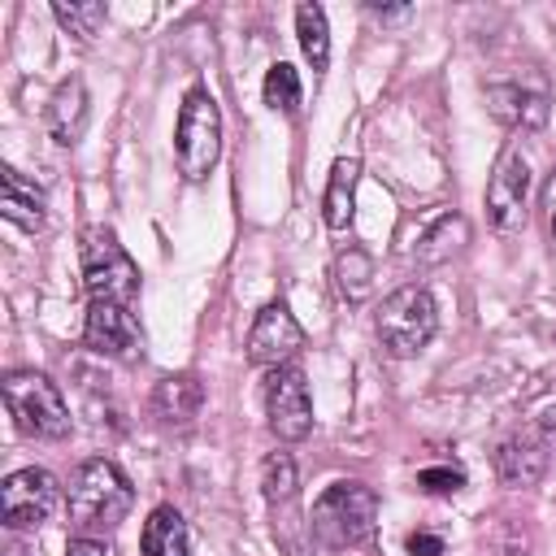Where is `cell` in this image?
Listing matches in <instances>:
<instances>
[{
	"instance_id": "6da1fadb",
	"label": "cell",
	"mask_w": 556,
	"mask_h": 556,
	"mask_svg": "<svg viewBox=\"0 0 556 556\" xmlns=\"http://www.w3.org/2000/svg\"><path fill=\"white\" fill-rule=\"evenodd\" d=\"M65 504H70V521L78 530H113L130 504H135V491L126 482V473L96 456V460H83L70 478V491H65Z\"/></svg>"
},
{
	"instance_id": "7a4b0ae2",
	"label": "cell",
	"mask_w": 556,
	"mask_h": 556,
	"mask_svg": "<svg viewBox=\"0 0 556 556\" xmlns=\"http://www.w3.org/2000/svg\"><path fill=\"white\" fill-rule=\"evenodd\" d=\"M308 530L326 547H356L378 530V495L365 482H334L317 495Z\"/></svg>"
},
{
	"instance_id": "3957f363",
	"label": "cell",
	"mask_w": 556,
	"mask_h": 556,
	"mask_svg": "<svg viewBox=\"0 0 556 556\" xmlns=\"http://www.w3.org/2000/svg\"><path fill=\"white\" fill-rule=\"evenodd\" d=\"M174 156H178V174L191 178V182H204L208 169L222 156V113H217V100L204 87L187 91V100L178 109Z\"/></svg>"
},
{
	"instance_id": "277c9868",
	"label": "cell",
	"mask_w": 556,
	"mask_h": 556,
	"mask_svg": "<svg viewBox=\"0 0 556 556\" xmlns=\"http://www.w3.org/2000/svg\"><path fill=\"white\" fill-rule=\"evenodd\" d=\"M4 404H9V417L17 421V430H26L35 439H65L70 434V408H65L61 391L35 369L4 374Z\"/></svg>"
},
{
	"instance_id": "5b68a950",
	"label": "cell",
	"mask_w": 556,
	"mask_h": 556,
	"mask_svg": "<svg viewBox=\"0 0 556 556\" xmlns=\"http://www.w3.org/2000/svg\"><path fill=\"white\" fill-rule=\"evenodd\" d=\"M439 330V308L426 287H400L378 308V339L391 356H417Z\"/></svg>"
},
{
	"instance_id": "8992f818",
	"label": "cell",
	"mask_w": 556,
	"mask_h": 556,
	"mask_svg": "<svg viewBox=\"0 0 556 556\" xmlns=\"http://www.w3.org/2000/svg\"><path fill=\"white\" fill-rule=\"evenodd\" d=\"M83 282H87L91 300L130 304L139 295V269L126 256V248L117 243V235L104 226H91L83 235Z\"/></svg>"
},
{
	"instance_id": "52a82bcc",
	"label": "cell",
	"mask_w": 556,
	"mask_h": 556,
	"mask_svg": "<svg viewBox=\"0 0 556 556\" xmlns=\"http://www.w3.org/2000/svg\"><path fill=\"white\" fill-rule=\"evenodd\" d=\"M526 195H530V165L521 148L508 143L486 178V217L500 235H517L526 226Z\"/></svg>"
},
{
	"instance_id": "ba28073f",
	"label": "cell",
	"mask_w": 556,
	"mask_h": 556,
	"mask_svg": "<svg viewBox=\"0 0 556 556\" xmlns=\"http://www.w3.org/2000/svg\"><path fill=\"white\" fill-rule=\"evenodd\" d=\"M61 504V486L48 469H17L4 478L0 486V517L9 530H30V526H43Z\"/></svg>"
},
{
	"instance_id": "9c48e42d",
	"label": "cell",
	"mask_w": 556,
	"mask_h": 556,
	"mask_svg": "<svg viewBox=\"0 0 556 556\" xmlns=\"http://www.w3.org/2000/svg\"><path fill=\"white\" fill-rule=\"evenodd\" d=\"M265 417H269V430L287 443H295L313 430L308 382L295 365H278V369L265 374Z\"/></svg>"
},
{
	"instance_id": "30bf717a",
	"label": "cell",
	"mask_w": 556,
	"mask_h": 556,
	"mask_svg": "<svg viewBox=\"0 0 556 556\" xmlns=\"http://www.w3.org/2000/svg\"><path fill=\"white\" fill-rule=\"evenodd\" d=\"M304 348V330L300 321L291 317L287 304H265L248 330V361L252 365H265V369H278L287 365L295 352Z\"/></svg>"
},
{
	"instance_id": "8fae6325",
	"label": "cell",
	"mask_w": 556,
	"mask_h": 556,
	"mask_svg": "<svg viewBox=\"0 0 556 556\" xmlns=\"http://www.w3.org/2000/svg\"><path fill=\"white\" fill-rule=\"evenodd\" d=\"M83 339L91 352L100 356H135L139 352V321L130 313V304H117V300H91L87 304V326H83Z\"/></svg>"
},
{
	"instance_id": "7c38bea8",
	"label": "cell",
	"mask_w": 556,
	"mask_h": 556,
	"mask_svg": "<svg viewBox=\"0 0 556 556\" xmlns=\"http://www.w3.org/2000/svg\"><path fill=\"white\" fill-rule=\"evenodd\" d=\"M486 104L513 130H539L547 122V91L530 87V83H491Z\"/></svg>"
},
{
	"instance_id": "4fadbf2b",
	"label": "cell",
	"mask_w": 556,
	"mask_h": 556,
	"mask_svg": "<svg viewBox=\"0 0 556 556\" xmlns=\"http://www.w3.org/2000/svg\"><path fill=\"white\" fill-rule=\"evenodd\" d=\"M200 408H204V387L191 374H169L152 391V417L161 426H169V430L191 426L200 417Z\"/></svg>"
},
{
	"instance_id": "5bb4252c",
	"label": "cell",
	"mask_w": 556,
	"mask_h": 556,
	"mask_svg": "<svg viewBox=\"0 0 556 556\" xmlns=\"http://www.w3.org/2000/svg\"><path fill=\"white\" fill-rule=\"evenodd\" d=\"M87 117H91L87 87H83V78L74 74V78H65V83L52 91V100H48V130H52V139H56L61 148H74V143L83 139V130H87Z\"/></svg>"
},
{
	"instance_id": "9a60e30c",
	"label": "cell",
	"mask_w": 556,
	"mask_h": 556,
	"mask_svg": "<svg viewBox=\"0 0 556 556\" xmlns=\"http://www.w3.org/2000/svg\"><path fill=\"white\" fill-rule=\"evenodd\" d=\"M543 469H547V443L534 434L504 439L495 452V473L504 486H534L543 478Z\"/></svg>"
},
{
	"instance_id": "2e32d148",
	"label": "cell",
	"mask_w": 556,
	"mask_h": 556,
	"mask_svg": "<svg viewBox=\"0 0 556 556\" xmlns=\"http://www.w3.org/2000/svg\"><path fill=\"white\" fill-rule=\"evenodd\" d=\"M43 208H48L43 191H39L30 178H22L13 165H4V169H0V213H4L13 226H22V230H39L43 217H48Z\"/></svg>"
},
{
	"instance_id": "e0dca14e",
	"label": "cell",
	"mask_w": 556,
	"mask_h": 556,
	"mask_svg": "<svg viewBox=\"0 0 556 556\" xmlns=\"http://www.w3.org/2000/svg\"><path fill=\"white\" fill-rule=\"evenodd\" d=\"M139 552L143 556H187V521L178 508L161 504L148 513L143 534H139Z\"/></svg>"
},
{
	"instance_id": "ac0fdd59",
	"label": "cell",
	"mask_w": 556,
	"mask_h": 556,
	"mask_svg": "<svg viewBox=\"0 0 556 556\" xmlns=\"http://www.w3.org/2000/svg\"><path fill=\"white\" fill-rule=\"evenodd\" d=\"M356 178H361V165H356L352 156L334 161L330 182H326V200H321V208H326V226H330V230H348V222H352V204H356Z\"/></svg>"
},
{
	"instance_id": "d6986e66",
	"label": "cell",
	"mask_w": 556,
	"mask_h": 556,
	"mask_svg": "<svg viewBox=\"0 0 556 556\" xmlns=\"http://www.w3.org/2000/svg\"><path fill=\"white\" fill-rule=\"evenodd\" d=\"M465 243H469V222H465L460 213H443V217L417 239V261H421V265H439V261L456 256Z\"/></svg>"
},
{
	"instance_id": "ffe728a7",
	"label": "cell",
	"mask_w": 556,
	"mask_h": 556,
	"mask_svg": "<svg viewBox=\"0 0 556 556\" xmlns=\"http://www.w3.org/2000/svg\"><path fill=\"white\" fill-rule=\"evenodd\" d=\"M295 35H300V48H304L308 65L326 70L330 65V26H326V9L321 4H300L295 9Z\"/></svg>"
},
{
	"instance_id": "44dd1931",
	"label": "cell",
	"mask_w": 556,
	"mask_h": 556,
	"mask_svg": "<svg viewBox=\"0 0 556 556\" xmlns=\"http://www.w3.org/2000/svg\"><path fill=\"white\" fill-rule=\"evenodd\" d=\"M334 287H339V295L348 304H361L374 291V261L361 248H343L334 256Z\"/></svg>"
},
{
	"instance_id": "7402d4cb",
	"label": "cell",
	"mask_w": 556,
	"mask_h": 556,
	"mask_svg": "<svg viewBox=\"0 0 556 556\" xmlns=\"http://www.w3.org/2000/svg\"><path fill=\"white\" fill-rule=\"evenodd\" d=\"M295 465H291V456L287 452H269L265 456V465H261V491H265V500H269V508L278 513H291L295 508Z\"/></svg>"
},
{
	"instance_id": "603a6c76",
	"label": "cell",
	"mask_w": 556,
	"mask_h": 556,
	"mask_svg": "<svg viewBox=\"0 0 556 556\" xmlns=\"http://www.w3.org/2000/svg\"><path fill=\"white\" fill-rule=\"evenodd\" d=\"M52 17L61 22V30L65 35H74L78 43H91L96 35H100V26H104V4L100 0H56L52 4Z\"/></svg>"
},
{
	"instance_id": "cb8c5ba5",
	"label": "cell",
	"mask_w": 556,
	"mask_h": 556,
	"mask_svg": "<svg viewBox=\"0 0 556 556\" xmlns=\"http://www.w3.org/2000/svg\"><path fill=\"white\" fill-rule=\"evenodd\" d=\"M265 104L269 109H282V113H295L300 109V78H295V70L287 61L269 65V74H265Z\"/></svg>"
},
{
	"instance_id": "d4e9b609",
	"label": "cell",
	"mask_w": 556,
	"mask_h": 556,
	"mask_svg": "<svg viewBox=\"0 0 556 556\" xmlns=\"http://www.w3.org/2000/svg\"><path fill=\"white\" fill-rule=\"evenodd\" d=\"M417 482H421L426 491H434V495H447V491H460V486H465V473H460V469H421Z\"/></svg>"
},
{
	"instance_id": "484cf974",
	"label": "cell",
	"mask_w": 556,
	"mask_h": 556,
	"mask_svg": "<svg viewBox=\"0 0 556 556\" xmlns=\"http://www.w3.org/2000/svg\"><path fill=\"white\" fill-rule=\"evenodd\" d=\"M543 226H547V239L556 248V174L543 182Z\"/></svg>"
},
{
	"instance_id": "4316f807",
	"label": "cell",
	"mask_w": 556,
	"mask_h": 556,
	"mask_svg": "<svg viewBox=\"0 0 556 556\" xmlns=\"http://www.w3.org/2000/svg\"><path fill=\"white\" fill-rule=\"evenodd\" d=\"M408 552H413V556H443V543L421 530V534H408Z\"/></svg>"
},
{
	"instance_id": "83f0119b",
	"label": "cell",
	"mask_w": 556,
	"mask_h": 556,
	"mask_svg": "<svg viewBox=\"0 0 556 556\" xmlns=\"http://www.w3.org/2000/svg\"><path fill=\"white\" fill-rule=\"evenodd\" d=\"M65 556H109V547H104L100 539H74Z\"/></svg>"
},
{
	"instance_id": "f1b7e54d",
	"label": "cell",
	"mask_w": 556,
	"mask_h": 556,
	"mask_svg": "<svg viewBox=\"0 0 556 556\" xmlns=\"http://www.w3.org/2000/svg\"><path fill=\"white\" fill-rule=\"evenodd\" d=\"M369 13H374V17H382V22H400V17H408L413 9H378V4H369Z\"/></svg>"
},
{
	"instance_id": "f546056e",
	"label": "cell",
	"mask_w": 556,
	"mask_h": 556,
	"mask_svg": "<svg viewBox=\"0 0 556 556\" xmlns=\"http://www.w3.org/2000/svg\"><path fill=\"white\" fill-rule=\"evenodd\" d=\"M4 556H26V552H22V547H17V543H13V547H9V552H4Z\"/></svg>"
}]
</instances>
